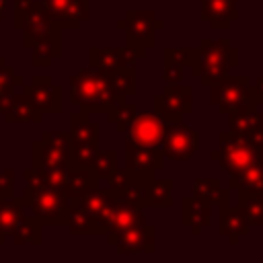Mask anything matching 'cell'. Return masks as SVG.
Instances as JSON below:
<instances>
[{
    "label": "cell",
    "mask_w": 263,
    "mask_h": 263,
    "mask_svg": "<svg viewBox=\"0 0 263 263\" xmlns=\"http://www.w3.org/2000/svg\"><path fill=\"white\" fill-rule=\"evenodd\" d=\"M113 247L117 255H134V253L152 255L156 251V228L148 222H142L119 234Z\"/></svg>",
    "instance_id": "15"
},
{
    "label": "cell",
    "mask_w": 263,
    "mask_h": 263,
    "mask_svg": "<svg viewBox=\"0 0 263 263\" xmlns=\"http://www.w3.org/2000/svg\"><path fill=\"white\" fill-rule=\"evenodd\" d=\"M146 222L144 218V208L136 205V203H127V201H115L111 216H109V224H107V242L113 247L117 236L123 234L125 230L138 226Z\"/></svg>",
    "instance_id": "18"
},
{
    "label": "cell",
    "mask_w": 263,
    "mask_h": 263,
    "mask_svg": "<svg viewBox=\"0 0 263 263\" xmlns=\"http://www.w3.org/2000/svg\"><path fill=\"white\" fill-rule=\"evenodd\" d=\"M183 74H185V66L179 64L173 58H164L162 55V82L164 84H179L183 82Z\"/></svg>",
    "instance_id": "39"
},
{
    "label": "cell",
    "mask_w": 263,
    "mask_h": 263,
    "mask_svg": "<svg viewBox=\"0 0 263 263\" xmlns=\"http://www.w3.org/2000/svg\"><path fill=\"white\" fill-rule=\"evenodd\" d=\"M199 16L212 31H228L238 18V0H201Z\"/></svg>",
    "instance_id": "20"
},
{
    "label": "cell",
    "mask_w": 263,
    "mask_h": 263,
    "mask_svg": "<svg viewBox=\"0 0 263 263\" xmlns=\"http://www.w3.org/2000/svg\"><path fill=\"white\" fill-rule=\"evenodd\" d=\"M72 160L70 132H43L39 140L31 144V166L60 168Z\"/></svg>",
    "instance_id": "7"
},
{
    "label": "cell",
    "mask_w": 263,
    "mask_h": 263,
    "mask_svg": "<svg viewBox=\"0 0 263 263\" xmlns=\"http://www.w3.org/2000/svg\"><path fill=\"white\" fill-rule=\"evenodd\" d=\"M234 66H238V49L230 43L228 37H203L199 41V47L195 49V60L189 70L199 80V84L210 86L230 74V68Z\"/></svg>",
    "instance_id": "2"
},
{
    "label": "cell",
    "mask_w": 263,
    "mask_h": 263,
    "mask_svg": "<svg viewBox=\"0 0 263 263\" xmlns=\"http://www.w3.org/2000/svg\"><path fill=\"white\" fill-rule=\"evenodd\" d=\"M66 226L72 236H105L107 234V228L97 218H92L90 214H86L84 210H80L74 203H70Z\"/></svg>",
    "instance_id": "24"
},
{
    "label": "cell",
    "mask_w": 263,
    "mask_h": 263,
    "mask_svg": "<svg viewBox=\"0 0 263 263\" xmlns=\"http://www.w3.org/2000/svg\"><path fill=\"white\" fill-rule=\"evenodd\" d=\"M25 216H27V212H25V205H23L21 197L18 199L16 197H6V199L0 201V228L6 236H10L18 228V224L23 222Z\"/></svg>",
    "instance_id": "32"
},
{
    "label": "cell",
    "mask_w": 263,
    "mask_h": 263,
    "mask_svg": "<svg viewBox=\"0 0 263 263\" xmlns=\"http://www.w3.org/2000/svg\"><path fill=\"white\" fill-rule=\"evenodd\" d=\"M4 64H6V58H4V55H0V66H4Z\"/></svg>",
    "instance_id": "45"
},
{
    "label": "cell",
    "mask_w": 263,
    "mask_h": 263,
    "mask_svg": "<svg viewBox=\"0 0 263 263\" xmlns=\"http://www.w3.org/2000/svg\"><path fill=\"white\" fill-rule=\"evenodd\" d=\"M208 88H210V103L222 115H230L247 109H259L255 88L249 82V76L245 74H236V76L226 74Z\"/></svg>",
    "instance_id": "3"
},
{
    "label": "cell",
    "mask_w": 263,
    "mask_h": 263,
    "mask_svg": "<svg viewBox=\"0 0 263 263\" xmlns=\"http://www.w3.org/2000/svg\"><path fill=\"white\" fill-rule=\"evenodd\" d=\"M181 208H183L181 210V224L187 226L193 236H199L203 232V228H208L212 222V205L189 195L183 199Z\"/></svg>",
    "instance_id": "22"
},
{
    "label": "cell",
    "mask_w": 263,
    "mask_h": 263,
    "mask_svg": "<svg viewBox=\"0 0 263 263\" xmlns=\"http://www.w3.org/2000/svg\"><path fill=\"white\" fill-rule=\"evenodd\" d=\"M70 105L84 113H107L115 103L125 101L113 95L109 86V76L97 68H82L70 78Z\"/></svg>",
    "instance_id": "1"
},
{
    "label": "cell",
    "mask_w": 263,
    "mask_h": 263,
    "mask_svg": "<svg viewBox=\"0 0 263 263\" xmlns=\"http://www.w3.org/2000/svg\"><path fill=\"white\" fill-rule=\"evenodd\" d=\"M228 187H230V191H236V193L263 191V160L247 166L238 175H232L228 179Z\"/></svg>",
    "instance_id": "29"
},
{
    "label": "cell",
    "mask_w": 263,
    "mask_h": 263,
    "mask_svg": "<svg viewBox=\"0 0 263 263\" xmlns=\"http://www.w3.org/2000/svg\"><path fill=\"white\" fill-rule=\"evenodd\" d=\"M62 29H55L41 37L33 47H31V64L37 68H47L51 66L53 60L62 55Z\"/></svg>",
    "instance_id": "23"
},
{
    "label": "cell",
    "mask_w": 263,
    "mask_h": 263,
    "mask_svg": "<svg viewBox=\"0 0 263 263\" xmlns=\"http://www.w3.org/2000/svg\"><path fill=\"white\" fill-rule=\"evenodd\" d=\"M0 191L4 197H14V171L12 168L0 171Z\"/></svg>",
    "instance_id": "40"
},
{
    "label": "cell",
    "mask_w": 263,
    "mask_h": 263,
    "mask_svg": "<svg viewBox=\"0 0 263 263\" xmlns=\"http://www.w3.org/2000/svg\"><path fill=\"white\" fill-rule=\"evenodd\" d=\"M109 76V86L115 97L119 99H134L138 92V82H136V66H119L111 72Z\"/></svg>",
    "instance_id": "28"
},
{
    "label": "cell",
    "mask_w": 263,
    "mask_h": 263,
    "mask_svg": "<svg viewBox=\"0 0 263 263\" xmlns=\"http://www.w3.org/2000/svg\"><path fill=\"white\" fill-rule=\"evenodd\" d=\"M115 27L125 33V45L146 55V51L156 45V33L164 29V21H160L154 10H127Z\"/></svg>",
    "instance_id": "6"
},
{
    "label": "cell",
    "mask_w": 263,
    "mask_h": 263,
    "mask_svg": "<svg viewBox=\"0 0 263 263\" xmlns=\"http://www.w3.org/2000/svg\"><path fill=\"white\" fill-rule=\"evenodd\" d=\"M115 168H117V152L115 150H99L90 164V171L95 173V177L99 181H105Z\"/></svg>",
    "instance_id": "36"
},
{
    "label": "cell",
    "mask_w": 263,
    "mask_h": 263,
    "mask_svg": "<svg viewBox=\"0 0 263 263\" xmlns=\"http://www.w3.org/2000/svg\"><path fill=\"white\" fill-rule=\"evenodd\" d=\"M12 27L16 31H21L23 35V47H33L41 37H45L47 33L60 29L49 10L45 8L43 0H35L31 6H27L21 12H12Z\"/></svg>",
    "instance_id": "8"
},
{
    "label": "cell",
    "mask_w": 263,
    "mask_h": 263,
    "mask_svg": "<svg viewBox=\"0 0 263 263\" xmlns=\"http://www.w3.org/2000/svg\"><path fill=\"white\" fill-rule=\"evenodd\" d=\"M199 150V136L197 132L185 123L183 119H173L166 123L164 140L160 144V152L168 160H189Z\"/></svg>",
    "instance_id": "9"
},
{
    "label": "cell",
    "mask_w": 263,
    "mask_h": 263,
    "mask_svg": "<svg viewBox=\"0 0 263 263\" xmlns=\"http://www.w3.org/2000/svg\"><path fill=\"white\" fill-rule=\"evenodd\" d=\"M166 119L162 115H158L156 111L152 113H138L134 123L127 129V140L148 146V148H160L162 140H164V132H166Z\"/></svg>",
    "instance_id": "14"
},
{
    "label": "cell",
    "mask_w": 263,
    "mask_h": 263,
    "mask_svg": "<svg viewBox=\"0 0 263 263\" xmlns=\"http://www.w3.org/2000/svg\"><path fill=\"white\" fill-rule=\"evenodd\" d=\"M236 203L245 210L251 228L253 226H263V191L236 193Z\"/></svg>",
    "instance_id": "35"
},
{
    "label": "cell",
    "mask_w": 263,
    "mask_h": 263,
    "mask_svg": "<svg viewBox=\"0 0 263 263\" xmlns=\"http://www.w3.org/2000/svg\"><path fill=\"white\" fill-rule=\"evenodd\" d=\"M253 88H255L257 103H259V105H263V76H259V78H257V82L253 84Z\"/></svg>",
    "instance_id": "41"
},
{
    "label": "cell",
    "mask_w": 263,
    "mask_h": 263,
    "mask_svg": "<svg viewBox=\"0 0 263 263\" xmlns=\"http://www.w3.org/2000/svg\"><path fill=\"white\" fill-rule=\"evenodd\" d=\"M70 203H74V205H78L80 210H84L86 214H90L92 218H97V220L107 228L111 210H113V205H115V197H113L111 189H99V185H97V187H90V189H86L84 193L72 197Z\"/></svg>",
    "instance_id": "17"
},
{
    "label": "cell",
    "mask_w": 263,
    "mask_h": 263,
    "mask_svg": "<svg viewBox=\"0 0 263 263\" xmlns=\"http://www.w3.org/2000/svg\"><path fill=\"white\" fill-rule=\"evenodd\" d=\"M154 111L162 115L166 121L183 119L193 111V88L191 84H164V88L154 95Z\"/></svg>",
    "instance_id": "10"
},
{
    "label": "cell",
    "mask_w": 263,
    "mask_h": 263,
    "mask_svg": "<svg viewBox=\"0 0 263 263\" xmlns=\"http://www.w3.org/2000/svg\"><path fill=\"white\" fill-rule=\"evenodd\" d=\"M2 199H6V197H4V195H2V191H0V201H2Z\"/></svg>",
    "instance_id": "46"
},
{
    "label": "cell",
    "mask_w": 263,
    "mask_h": 263,
    "mask_svg": "<svg viewBox=\"0 0 263 263\" xmlns=\"http://www.w3.org/2000/svg\"><path fill=\"white\" fill-rule=\"evenodd\" d=\"M14 2V12H21V10H25L27 6H31L35 0H12Z\"/></svg>",
    "instance_id": "42"
},
{
    "label": "cell",
    "mask_w": 263,
    "mask_h": 263,
    "mask_svg": "<svg viewBox=\"0 0 263 263\" xmlns=\"http://www.w3.org/2000/svg\"><path fill=\"white\" fill-rule=\"evenodd\" d=\"M4 12H6V0H0V21L4 18Z\"/></svg>",
    "instance_id": "43"
},
{
    "label": "cell",
    "mask_w": 263,
    "mask_h": 263,
    "mask_svg": "<svg viewBox=\"0 0 263 263\" xmlns=\"http://www.w3.org/2000/svg\"><path fill=\"white\" fill-rule=\"evenodd\" d=\"M173 179H148L144 185V208H173Z\"/></svg>",
    "instance_id": "25"
},
{
    "label": "cell",
    "mask_w": 263,
    "mask_h": 263,
    "mask_svg": "<svg viewBox=\"0 0 263 263\" xmlns=\"http://www.w3.org/2000/svg\"><path fill=\"white\" fill-rule=\"evenodd\" d=\"M99 185V179L95 177V173L90 168H84V166H76L70 162V171H68V185H66V195L72 199L80 193H84L86 189L90 187H97Z\"/></svg>",
    "instance_id": "33"
},
{
    "label": "cell",
    "mask_w": 263,
    "mask_h": 263,
    "mask_svg": "<svg viewBox=\"0 0 263 263\" xmlns=\"http://www.w3.org/2000/svg\"><path fill=\"white\" fill-rule=\"evenodd\" d=\"M8 240L12 245H16V247H21V245L37 247V245H41L43 242V222L29 212L23 218V222L18 224V228L8 236Z\"/></svg>",
    "instance_id": "30"
},
{
    "label": "cell",
    "mask_w": 263,
    "mask_h": 263,
    "mask_svg": "<svg viewBox=\"0 0 263 263\" xmlns=\"http://www.w3.org/2000/svg\"><path fill=\"white\" fill-rule=\"evenodd\" d=\"M23 205L37 216L43 226H66L68 224V210H70V197L53 187H33L23 189L21 197Z\"/></svg>",
    "instance_id": "4"
},
{
    "label": "cell",
    "mask_w": 263,
    "mask_h": 263,
    "mask_svg": "<svg viewBox=\"0 0 263 263\" xmlns=\"http://www.w3.org/2000/svg\"><path fill=\"white\" fill-rule=\"evenodd\" d=\"M210 158L214 162H218L232 177V175H238L240 171H245L247 166L261 162V152L253 144V140L236 136L228 129V132L218 134V148L210 152Z\"/></svg>",
    "instance_id": "5"
},
{
    "label": "cell",
    "mask_w": 263,
    "mask_h": 263,
    "mask_svg": "<svg viewBox=\"0 0 263 263\" xmlns=\"http://www.w3.org/2000/svg\"><path fill=\"white\" fill-rule=\"evenodd\" d=\"M228 129L242 138H255L263 132V113L259 109H247L228 115Z\"/></svg>",
    "instance_id": "27"
},
{
    "label": "cell",
    "mask_w": 263,
    "mask_h": 263,
    "mask_svg": "<svg viewBox=\"0 0 263 263\" xmlns=\"http://www.w3.org/2000/svg\"><path fill=\"white\" fill-rule=\"evenodd\" d=\"M68 132L72 142H99V123L90 119V113H72Z\"/></svg>",
    "instance_id": "31"
},
{
    "label": "cell",
    "mask_w": 263,
    "mask_h": 263,
    "mask_svg": "<svg viewBox=\"0 0 263 263\" xmlns=\"http://www.w3.org/2000/svg\"><path fill=\"white\" fill-rule=\"evenodd\" d=\"M99 152V142H72V164L90 168L95 156Z\"/></svg>",
    "instance_id": "37"
},
{
    "label": "cell",
    "mask_w": 263,
    "mask_h": 263,
    "mask_svg": "<svg viewBox=\"0 0 263 263\" xmlns=\"http://www.w3.org/2000/svg\"><path fill=\"white\" fill-rule=\"evenodd\" d=\"M191 195L210 205H222L230 201V187H222V183L214 177H199L191 185Z\"/></svg>",
    "instance_id": "26"
},
{
    "label": "cell",
    "mask_w": 263,
    "mask_h": 263,
    "mask_svg": "<svg viewBox=\"0 0 263 263\" xmlns=\"http://www.w3.org/2000/svg\"><path fill=\"white\" fill-rule=\"evenodd\" d=\"M23 92L29 97L33 107L43 115H55L62 111V86L51 80V76L37 74L23 84Z\"/></svg>",
    "instance_id": "11"
},
{
    "label": "cell",
    "mask_w": 263,
    "mask_h": 263,
    "mask_svg": "<svg viewBox=\"0 0 263 263\" xmlns=\"http://www.w3.org/2000/svg\"><path fill=\"white\" fill-rule=\"evenodd\" d=\"M218 208H220V214H218V234L224 236L230 245H236L238 238L247 236L249 230H251L247 214H245V210L238 203L232 205L230 201H226V203H222Z\"/></svg>",
    "instance_id": "19"
},
{
    "label": "cell",
    "mask_w": 263,
    "mask_h": 263,
    "mask_svg": "<svg viewBox=\"0 0 263 263\" xmlns=\"http://www.w3.org/2000/svg\"><path fill=\"white\" fill-rule=\"evenodd\" d=\"M43 4L62 31H76L90 18V0H43Z\"/></svg>",
    "instance_id": "13"
},
{
    "label": "cell",
    "mask_w": 263,
    "mask_h": 263,
    "mask_svg": "<svg viewBox=\"0 0 263 263\" xmlns=\"http://www.w3.org/2000/svg\"><path fill=\"white\" fill-rule=\"evenodd\" d=\"M6 240H8V236H6V234L2 232V228H0V245H4Z\"/></svg>",
    "instance_id": "44"
},
{
    "label": "cell",
    "mask_w": 263,
    "mask_h": 263,
    "mask_svg": "<svg viewBox=\"0 0 263 263\" xmlns=\"http://www.w3.org/2000/svg\"><path fill=\"white\" fill-rule=\"evenodd\" d=\"M144 58L138 49L125 45V47H90L88 49V66L111 72L119 66H136V62Z\"/></svg>",
    "instance_id": "16"
},
{
    "label": "cell",
    "mask_w": 263,
    "mask_h": 263,
    "mask_svg": "<svg viewBox=\"0 0 263 263\" xmlns=\"http://www.w3.org/2000/svg\"><path fill=\"white\" fill-rule=\"evenodd\" d=\"M125 168L146 183L164 168V154L160 152V148H148L125 140Z\"/></svg>",
    "instance_id": "12"
},
{
    "label": "cell",
    "mask_w": 263,
    "mask_h": 263,
    "mask_svg": "<svg viewBox=\"0 0 263 263\" xmlns=\"http://www.w3.org/2000/svg\"><path fill=\"white\" fill-rule=\"evenodd\" d=\"M25 84V76L23 74H16L10 66H0V101L8 99L10 95L16 92L18 86Z\"/></svg>",
    "instance_id": "38"
},
{
    "label": "cell",
    "mask_w": 263,
    "mask_h": 263,
    "mask_svg": "<svg viewBox=\"0 0 263 263\" xmlns=\"http://www.w3.org/2000/svg\"><path fill=\"white\" fill-rule=\"evenodd\" d=\"M105 115H107V121H109L111 125H115V129H117V132L127 134L129 125L134 123V119H136V115H138V107H136V103H134V101L125 99V101L115 103V105H113Z\"/></svg>",
    "instance_id": "34"
},
{
    "label": "cell",
    "mask_w": 263,
    "mask_h": 263,
    "mask_svg": "<svg viewBox=\"0 0 263 263\" xmlns=\"http://www.w3.org/2000/svg\"><path fill=\"white\" fill-rule=\"evenodd\" d=\"M0 115L4 123H41L43 113H39L25 92H14L8 99L0 101Z\"/></svg>",
    "instance_id": "21"
}]
</instances>
